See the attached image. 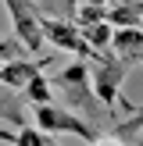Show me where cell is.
<instances>
[{
    "label": "cell",
    "instance_id": "1",
    "mask_svg": "<svg viewBox=\"0 0 143 146\" xmlns=\"http://www.w3.org/2000/svg\"><path fill=\"white\" fill-rule=\"evenodd\" d=\"M54 86L64 93V100H68L75 111L86 114V118L97 121L100 114H111L104 104H100L97 89H93V71H90V64H86V57L75 61V64H68V68H61V71L54 75Z\"/></svg>",
    "mask_w": 143,
    "mask_h": 146
},
{
    "label": "cell",
    "instance_id": "2",
    "mask_svg": "<svg viewBox=\"0 0 143 146\" xmlns=\"http://www.w3.org/2000/svg\"><path fill=\"white\" fill-rule=\"evenodd\" d=\"M129 68H132V64H129V61H122L114 50L100 54L97 61L90 64V71H93V89H97L100 104H104L111 114H114V107H118V100H122V96H118V89H122V82H125Z\"/></svg>",
    "mask_w": 143,
    "mask_h": 146
},
{
    "label": "cell",
    "instance_id": "3",
    "mask_svg": "<svg viewBox=\"0 0 143 146\" xmlns=\"http://www.w3.org/2000/svg\"><path fill=\"white\" fill-rule=\"evenodd\" d=\"M32 114H36V125H43L54 135H75V139H86V143L100 139V132L90 121H82L75 111H68V107H54V100H50V104H32Z\"/></svg>",
    "mask_w": 143,
    "mask_h": 146
},
{
    "label": "cell",
    "instance_id": "4",
    "mask_svg": "<svg viewBox=\"0 0 143 146\" xmlns=\"http://www.w3.org/2000/svg\"><path fill=\"white\" fill-rule=\"evenodd\" d=\"M7 14H11V25H14V36L29 46V54H39L43 50V14L36 11L32 0H4Z\"/></svg>",
    "mask_w": 143,
    "mask_h": 146
},
{
    "label": "cell",
    "instance_id": "5",
    "mask_svg": "<svg viewBox=\"0 0 143 146\" xmlns=\"http://www.w3.org/2000/svg\"><path fill=\"white\" fill-rule=\"evenodd\" d=\"M43 36H47L57 50H68V54H75V57H86V61H97L100 57V50H93L90 43H86L82 29H79L75 21H68V18H54V14L47 18V14H43Z\"/></svg>",
    "mask_w": 143,
    "mask_h": 146
},
{
    "label": "cell",
    "instance_id": "6",
    "mask_svg": "<svg viewBox=\"0 0 143 146\" xmlns=\"http://www.w3.org/2000/svg\"><path fill=\"white\" fill-rule=\"evenodd\" d=\"M111 50L129 64H140L143 61V25H122L114 29V43Z\"/></svg>",
    "mask_w": 143,
    "mask_h": 146
},
{
    "label": "cell",
    "instance_id": "7",
    "mask_svg": "<svg viewBox=\"0 0 143 146\" xmlns=\"http://www.w3.org/2000/svg\"><path fill=\"white\" fill-rule=\"evenodd\" d=\"M39 68H47V61H43V57H36V61H25V57L4 61V64H0V82L11 86V89H25V82H29Z\"/></svg>",
    "mask_w": 143,
    "mask_h": 146
},
{
    "label": "cell",
    "instance_id": "8",
    "mask_svg": "<svg viewBox=\"0 0 143 146\" xmlns=\"http://www.w3.org/2000/svg\"><path fill=\"white\" fill-rule=\"evenodd\" d=\"M82 29V36H86V43H90L93 50H100V54H107L111 50V43H114V25L111 21H93V25H79Z\"/></svg>",
    "mask_w": 143,
    "mask_h": 146
},
{
    "label": "cell",
    "instance_id": "9",
    "mask_svg": "<svg viewBox=\"0 0 143 146\" xmlns=\"http://www.w3.org/2000/svg\"><path fill=\"white\" fill-rule=\"evenodd\" d=\"M0 121H7V125L21 128L25 125V111H21V100L11 93V86L0 82Z\"/></svg>",
    "mask_w": 143,
    "mask_h": 146
},
{
    "label": "cell",
    "instance_id": "10",
    "mask_svg": "<svg viewBox=\"0 0 143 146\" xmlns=\"http://www.w3.org/2000/svg\"><path fill=\"white\" fill-rule=\"evenodd\" d=\"M50 89H54V82H50L43 71H36V75L25 82V89H21V93H25L29 104H50V100H54V96H50Z\"/></svg>",
    "mask_w": 143,
    "mask_h": 146
},
{
    "label": "cell",
    "instance_id": "11",
    "mask_svg": "<svg viewBox=\"0 0 143 146\" xmlns=\"http://www.w3.org/2000/svg\"><path fill=\"white\" fill-rule=\"evenodd\" d=\"M18 143H29V146H54V132L47 128H32V125H21L18 128Z\"/></svg>",
    "mask_w": 143,
    "mask_h": 146
},
{
    "label": "cell",
    "instance_id": "12",
    "mask_svg": "<svg viewBox=\"0 0 143 146\" xmlns=\"http://www.w3.org/2000/svg\"><path fill=\"white\" fill-rule=\"evenodd\" d=\"M107 18V7L104 4H82V7H75V25H93V21H104Z\"/></svg>",
    "mask_w": 143,
    "mask_h": 146
},
{
    "label": "cell",
    "instance_id": "13",
    "mask_svg": "<svg viewBox=\"0 0 143 146\" xmlns=\"http://www.w3.org/2000/svg\"><path fill=\"white\" fill-rule=\"evenodd\" d=\"M29 54V46L18 39V36H0V64L4 61H14V57Z\"/></svg>",
    "mask_w": 143,
    "mask_h": 146
},
{
    "label": "cell",
    "instance_id": "14",
    "mask_svg": "<svg viewBox=\"0 0 143 146\" xmlns=\"http://www.w3.org/2000/svg\"><path fill=\"white\" fill-rule=\"evenodd\" d=\"M50 4H54L64 18H75V4H79V0H50Z\"/></svg>",
    "mask_w": 143,
    "mask_h": 146
},
{
    "label": "cell",
    "instance_id": "15",
    "mask_svg": "<svg viewBox=\"0 0 143 146\" xmlns=\"http://www.w3.org/2000/svg\"><path fill=\"white\" fill-rule=\"evenodd\" d=\"M0 139L4 143H18V128H0Z\"/></svg>",
    "mask_w": 143,
    "mask_h": 146
},
{
    "label": "cell",
    "instance_id": "16",
    "mask_svg": "<svg viewBox=\"0 0 143 146\" xmlns=\"http://www.w3.org/2000/svg\"><path fill=\"white\" fill-rule=\"evenodd\" d=\"M86 4H104V7H111L114 0H86Z\"/></svg>",
    "mask_w": 143,
    "mask_h": 146
},
{
    "label": "cell",
    "instance_id": "17",
    "mask_svg": "<svg viewBox=\"0 0 143 146\" xmlns=\"http://www.w3.org/2000/svg\"><path fill=\"white\" fill-rule=\"evenodd\" d=\"M136 7H140V14H143V0H136Z\"/></svg>",
    "mask_w": 143,
    "mask_h": 146
}]
</instances>
